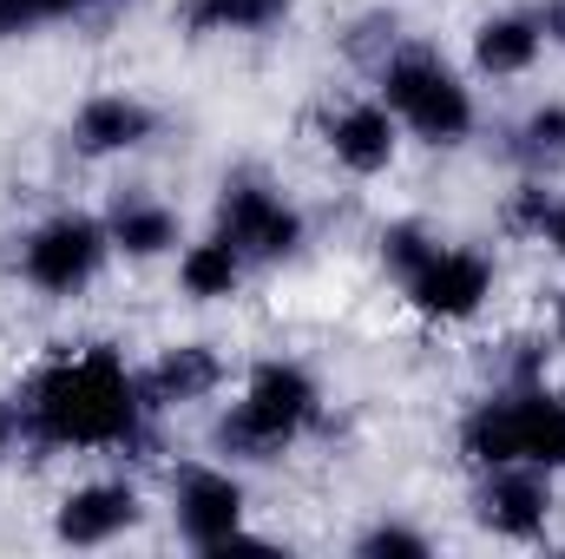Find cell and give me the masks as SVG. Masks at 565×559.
Masks as SVG:
<instances>
[{
  "mask_svg": "<svg viewBox=\"0 0 565 559\" xmlns=\"http://www.w3.org/2000/svg\"><path fill=\"white\" fill-rule=\"evenodd\" d=\"M395 46H402V27H395L388 13H362V20L349 27V40H342V53L362 60V66H382Z\"/></svg>",
  "mask_w": 565,
  "mask_h": 559,
  "instance_id": "7402d4cb",
  "label": "cell"
},
{
  "mask_svg": "<svg viewBox=\"0 0 565 559\" xmlns=\"http://www.w3.org/2000/svg\"><path fill=\"white\" fill-rule=\"evenodd\" d=\"M217 231H224L250 264H289V257H302V244H309V218L282 198L270 178H257V171L224 178V191H217Z\"/></svg>",
  "mask_w": 565,
  "mask_h": 559,
  "instance_id": "8992f818",
  "label": "cell"
},
{
  "mask_svg": "<svg viewBox=\"0 0 565 559\" xmlns=\"http://www.w3.org/2000/svg\"><path fill=\"white\" fill-rule=\"evenodd\" d=\"M244 271H250V257L224 231H211V238H198V244L178 251V289L191 303H231L244 289Z\"/></svg>",
  "mask_w": 565,
  "mask_h": 559,
  "instance_id": "2e32d148",
  "label": "cell"
},
{
  "mask_svg": "<svg viewBox=\"0 0 565 559\" xmlns=\"http://www.w3.org/2000/svg\"><path fill=\"white\" fill-rule=\"evenodd\" d=\"M151 139H158V113L139 93H93L73 113V151L79 158H126Z\"/></svg>",
  "mask_w": 565,
  "mask_h": 559,
  "instance_id": "7c38bea8",
  "label": "cell"
},
{
  "mask_svg": "<svg viewBox=\"0 0 565 559\" xmlns=\"http://www.w3.org/2000/svg\"><path fill=\"white\" fill-rule=\"evenodd\" d=\"M106 257H113L106 218H86V211H53L20 238V277H26V289H40L53 303L86 296L106 271Z\"/></svg>",
  "mask_w": 565,
  "mask_h": 559,
  "instance_id": "5b68a950",
  "label": "cell"
},
{
  "mask_svg": "<svg viewBox=\"0 0 565 559\" xmlns=\"http://www.w3.org/2000/svg\"><path fill=\"white\" fill-rule=\"evenodd\" d=\"M355 553L362 559H427V534L402 527V520H382V527H369L355 540Z\"/></svg>",
  "mask_w": 565,
  "mask_h": 559,
  "instance_id": "603a6c76",
  "label": "cell"
},
{
  "mask_svg": "<svg viewBox=\"0 0 565 559\" xmlns=\"http://www.w3.org/2000/svg\"><path fill=\"white\" fill-rule=\"evenodd\" d=\"M13 415H20V441L46 454H126L145 441L151 409H145L139 369H126L119 349L86 342L33 362Z\"/></svg>",
  "mask_w": 565,
  "mask_h": 559,
  "instance_id": "6da1fadb",
  "label": "cell"
},
{
  "mask_svg": "<svg viewBox=\"0 0 565 559\" xmlns=\"http://www.w3.org/2000/svg\"><path fill=\"white\" fill-rule=\"evenodd\" d=\"M289 20V0H184V33L217 40V33H270Z\"/></svg>",
  "mask_w": 565,
  "mask_h": 559,
  "instance_id": "ac0fdd59",
  "label": "cell"
},
{
  "mask_svg": "<svg viewBox=\"0 0 565 559\" xmlns=\"http://www.w3.org/2000/svg\"><path fill=\"white\" fill-rule=\"evenodd\" d=\"M171 520L184 534V547L198 553H231L244 540V520H250V494L231 467H184L171 481Z\"/></svg>",
  "mask_w": 565,
  "mask_h": 559,
  "instance_id": "ba28073f",
  "label": "cell"
},
{
  "mask_svg": "<svg viewBox=\"0 0 565 559\" xmlns=\"http://www.w3.org/2000/svg\"><path fill=\"white\" fill-rule=\"evenodd\" d=\"M553 198H559V191H546V178H526V184H513V191H507V204H500V224H507L513 238H540V231H546V211H553Z\"/></svg>",
  "mask_w": 565,
  "mask_h": 559,
  "instance_id": "44dd1931",
  "label": "cell"
},
{
  "mask_svg": "<svg viewBox=\"0 0 565 559\" xmlns=\"http://www.w3.org/2000/svg\"><path fill=\"white\" fill-rule=\"evenodd\" d=\"M553 514H559V494L546 467H487V481L473 487V520L493 540H540Z\"/></svg>",
  "mask_w": 565,
  "mask_h": 559,
  "instance_id": "30bf717a",
  "label": "cell"
},
{
  "mask_svg": "<svg viewBox=\"0 0 565 559\" xmlns=\"http://www.w3.org/2000/svg\"><path fill=\"white\" fill-rule=\"evenodd\" d=\"M540 244H553V257L565 264V198H553V211H546V231H540Z\"/></svg>",
  "mask_w": 565,
  "mask_h": 559,
  "instance_id": "cb8c5ba5",
  "label": "cell"
},
{
  "mask_svg": "<svg viewBox=\"0 0 565 559\" xmlns=\"http://www.w3.org/2000/svg\"><path fill=\"white\" fill-rule=\"evenodd\" d=\"M540 27H546V46H565V0L540 7Z\"/></svg>",
  "mask_w": 565,
  "mask_h": 559,
  "instance_id": "d4e9b609",
  "label": "cell"
},
{
  "mask_svg": "<svg viewBox=\"0 0 565 559\" xmlns=\"http://www.w3.org/2000/svg\"><path fill=\"white\" fill-rule=\"evenodd\" d=\"M224 356H217V342H171L151 369L139 376L145 389V409L151 415H164V409H191V402H211L217 389H224Z\"/></svg>",
  "mask_w": 565,
  "mask_h": 559,
  "instance_id": "4fadbf2b",
  "label": "cell"
},
{
  "mask_svg": "<svg viewBox=\"0 0 565 559\" xmlns=\"http://www.w3.org/2000/svg\"><path fill=\"white\" fill-rule=\"evenodd\" d=\"M106 238H113V251H119V257L151 264V257L178 251L184 224H178V211H171L164 198H151V191H119V198L106 204Z\"/></svg>",
  "mask_w": 565,
  "mask_h": 559,
  "instance_id": "5bb4252c",
  "label": "cell"
},
{
  "mask_svg": "<svg viewBox=\"0 0 565 559\" xmlns=\"http://www.w3.org/2000/svg\"><path fill=\"white\" fill-rule=\"evenodd\" d=\"M434 244H440V238L427 231L422 218H395V224H382V238H375V257H382V271H388L395 283H408V277H415V264H422Z\"/></svg>",
  "mask_w": 565,
  "mask_h": 559,
  "instance_id": "d6986e66",
  "label": "cell"
},
{
  "mask_svg": "<svg viewBox=\"0 0 565 559\" xmlns=\"http://www.w3.org/2000/svg\"><path fill=\"white\" fill-rule=\"evenodd\" d=\"M113 0H0V40H20V33H40L46 20H79V13H99Z\"/></svg>",
  "mask_w": 565,
  "mask_h": 559,
  "instance_id": "ffe728a7",
  "label": "cell"
},
{
  "mask_svg": "<svg viewBox=\"0 0 565 559\" xmlns=\"http://www.w3.org/2000/svg\"><path fill=\"white\" fill-rule=\"evenodd\" d=\"M316 139L335 158V171H349V178H382V171H395V158H402V119L382 106V93H375V99H342V106L322 113Z\"/></svg>",
  "mask_w": 565,
  "mask_h": 559,
  "instance_id": "9c48e42d",
  "label": "cell"
},
{
  "mask_svg": "<svg viewBox=\"0 0 565 559\" xmlns=\"http://www.w3.org/2000/svg\"><path fill=\"white\" fill-rule=\"evenodd\" d=\"M540 53H546L540 13L507 7V13H487V20L473 27V66H480L487 80H526V73L540 66Z\"/></svg>",
  "mask_w": 565,
  "mask_h": 559,
  "instance_id": "9a60e30c",
  "label": "cell"
},
{
  "mask_svg": "<svg viewBox=\"0 0 565 559\" xmlns=\"http://www.w3.org/2000/svg\"><path fill=\"white\" fill-rule=\"evenodd\" d=\"M316 421H322V382L296 356H264L244 382V402L217 415L211 441H217L224 461L264 467V461H282Z\"/></svg>",
  "mask_w": 565,
  "mask_h": 559,
  "instance_id": "7a4b0ae2",
  "label": "cell"
},
{
  "mask_svg": "<svg viewBox=\"0 0 565 559\" xmlns=\"http://www.w3.org/2000/svg\"><path fill=\"white\" fill-rule=\"evenodd\" d=\"M493 289H500V271L473 244H434L422 264H415V277L402 283V296L415 303V316L440 323V329H460V323L487 316Z\"/></svg>",
  "mask_w": 565,
  "mask_h": 559,
  "instance_id": "52a82bcc",
  "label": "cell"
},
{
  "mask_svg": "<svg viewBox=\"0 0 565 559\" xmlns=\"http://www.w3.org/2000/svg\"><path fill=\"white\" fill-rule=\"evenodd\" d=\"M460 454L487 474V467H565V395H553L546 382L526 389H493L487 402H473L460 428H454Z\"/></svg>",
  "mask_w": 565,
  "mask_h": 559,
  "instance_id": "3957f363",
  "label": "cell"
},
{
  "mask_svg": "<svg viewBox=\"0 0 565 559\" xmlns=\"http://www.w3.org/2000/svg\"><path fill=\"white\" fill-rule=\"evenodd\" d=\"M375 86H382V106L402 119V133L434 145V151L467 145L473 126H480L473 86H467L434 46H395V53L375 66Z\"/></svg>",
  "mask_w": 565,
  "mask_h": 559,
  "instance_id": "277c9868",
  "label": "cell"
},
{
  "mask_svg": "<svg viewBox=\"0 0 565 559\" xmlns=\"http://www.w3.org/2000/svg\"><path fill=\"white\" fill-rule=\"evenodd\" d=\"M145 520V500L132 481H79L53 507V540L60 547H113Z\"/></svg>",
  "mask_w": 565,
  "mask_h": 559,
  "instance_id": "8fae6325",
  "label": "cell"
},
{
  "mask_svg": "<svg viewBox=\"0 0 565 559\" xmlns=\"http://www.w3.org/2000/svg\"><path fill=\"white\" fill-rule=\"evenodd\" d=\"M13 441H20V415H13V409H0V461L13 454Z\"/></svg>",
  "mask_w": 565,
  "mask_h": 559,
  "instance_id": "484cf974",
  "label": "cell"
},
{
  "mask_svg": "<svg viewBox=\"0 0 565 559\" xmlns=\"http://www.w3.org/2000/svg\"><path fill=\"white\" fill-rule=\"evenodd\" d=\"M553 349H565V296L553 303Z\"/></svg>",
  "mask_w": 565,
  "mask_h": 559,
  "instance_id": "4316f807",
  "label": "cell"
},
{
  "mask_svg": "<svg viewBox=\"0 0 565 559\" xmlns=\"http://www.w3.org/2000/svg\"><path fill=\"white\" fill-rule=\"evenodd\" d=\"M507 158H513L526 178H553V171H565V99L533 106V113L507 133Z\"/></svg>",
  "mask_w": 565,
  "mask_h": 559,
  "instance_id": "e0dca14e",
  "label": "cell"
}]
</instances>
